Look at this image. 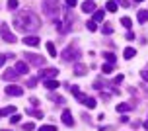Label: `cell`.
Returning a JSON list of instances; mask_svg holds the SVG:
<instances>
[{"instance_id":"obj_15","label":"cell","mask_w":148,"mask_h":131,"mask_svg":"<svg viewBox=\"0 0 148 131\" xmlns=\"http://www.w3.org/2000/svg\"><path fill=\"white\" fill-rule=\"evenodd\" d=\"M94 10H96V2H92V0H88V2L82 4V12H86V14H88V12H94Z\"/></svg>"},{"instance_id":"obj_3","label":"cell","mask_w":148,"mask_h":131,"mask_svg":"<svg viewBox=\"0 0 148 131\" xmlns=\"http://www.w3.org/2000/svg\"><path fill=\"white\" fill-rule=\"evenodd\" d=\"M80 49H76L74 45H68L66 49H62V53H60V57L64 59V61H70V63H74V61H78L80 59Z\"/></svg>"},{"instance_id":"obj_17","label":"cell","mask_w":148,"mask_h":131,"mask_svg":"<svg viewBox=\"0 0 148 131\" xmlns=\"http://www.w3.org/2000/svg\"><path fill=\"white\" fill-rule=\"evenodd\" d=\"M136 20H138L140 24H146L148 22V12H146V10H140V12L136 14Z\"/></svg>"},{"instance_id":"obj_7","label":"cell","mask_w":148,"mask_h":131,"mask_svg":"<svg viewBox=\"0 0 148 131\" xmlns=\"http://www.w3.org/2000/svg\"><path fill=\"white\" fill-rule=\"evenodd\" d=\"M57 76H59V69H41V71H39V78H57Z\"/></svg>"},{"instance_id":"obj_4","label":"cell","mask_w":148,"mask_h":131,"mask_svg":"<svg viewBox=\"0 0 148 131\" xmlns=\"http://www.w3.org/2000/svg\"><path fill=\"white\" fill-rule=\"evenodd\" d=\"M0 33H2V39H4L6 43H16V41H18V37L10 31L8 24H2V26H0Z\"/></svg>"},{"instance_id":"obj_33","label":"cell","mask_w":148,"mask_h":131,"mask_svg":"<svg viewBox=\"0 0 148 131\" xmlns=\"http://www.w3.org/2000/svg\"><path fill=\"white\" fill-rule=\"evenodd\" d=\"M27 86H29V88H35L37 86V78H29V80H27Z\"/></svg>"},{"instance_id":"obj_23","label":"cell","mask_w":148,"mask_h":131,"mask_svg":"<svg viewBox=\"0 0 148 131\" xmlns=\"http://www.w3.org/2000/svg\"><path fill=\"white\" fill-rule=\"evenodd\" d=\"M113 69H115V67H113V63H109V65H103V67H101L103 74H111V73H113Z\"/></svg>"},{"instance_id":"obj_38","label":"cell","mask_w":148,"mask_h":131,"mask_svg":"<svg viewBox=\"0 0 148 131\" xmlns=\"http://www.w3.org/2000/svg\"><path fill=\"white\" fill-rule=\"evenodd\" d=\"M51 100H55V102H59V104L64 102V98H59V96H51Z\"/></svg>"},{"instance_id":"obj_37","label":"cell","mask_w":148,"mask_h":131,"mask_svg":"<svg viewBox=\"0 0 148 131\" xmlns=\"http://www.w3.org/2000/svg\"><path fill=\"white\" fill-rule=\"evenodd\" d=\"M121 80H125V76H123V74H117V76H115V80H113V82H115V84H119V82H121Z\"/></svg>"},{"instance_id":"obj_5","label":"cell","mask_w":148,"mask_h":131,"mask_svg":"<svg viewBox=\"0 0 148 131\" xmlns=\"http://www.w3.org/2000/svg\"><path fill=\"white\" fill-rule=\"evenodd\" d=\"M25 61L31 63L33 67H45V65H47L45 59L41 57V55H33V53H25Z\"/></svg>"},{"instance_id":"obj_25","label":"cell","mask_w":148,"mask_h":131,"mask_svg":"<svg viewBox=\"0 0 148 131\" xmlns=\"http://www.w3.org/2000/svg\"><path fill=\"white\" fill-rule=\"evenodd\" d=\"M121 24H123V26H125L127 29H131V26H133V20H131V18H121Z\"/></svg>"},{"instance_id":"obj_14","label":"cell","mask_w":148,"mask_h":131,"mask_svg":"<svg viewBox=\"0 0 148 131\" xmlns=\"http://www.w3.org/2000/svg\"><path fill=\"white\" fill-rule=\"evenodd\" d=\"M86 73H88V67L86 65H80V63L74 65V74H76V76H82V74H86Z\"/></svg>"},{"instance_id":"obj_8","label":"cell","mask_w":148,"mask_h":131,"mask_svg":"<svg viewBox=\"0 0 148 131\" xmlns=\"http://www.w3.org/2000/svg\"><path fill=\"white\" fill-rule=\"evenodd\" d=\"M6 94L8 96H22L23 90L20 86H16V84H8V86H6Z\"/></svg>"},{"instance_id":"obj_31","label":"cell","mask_w":148,"mask_h":131,"mask_svg":"<svg viewBox=\"0 0 148 131\" xmlns=\"http://www.w3.org/2000/svg\"><path fill=\"white\" fill-rule=\"evenodd\" d=\"M86 26H88V29H90V31H96V29H97V26H96V22H94V20H92V22H88Z\"/></svg>"},{"instance_id":"obj_27","label":"cell","mask_w":148,"mask_h":131,"mask_svg":"<svg viewBox=\"0 0 148 131\" xmlns=\"http://www.w3.org/2000/svg\"><path fill=\"white\" fill-rule=\"evenodd\" d=\"M103 57L107 59V61H109V63H115V61H117V57H115V55H113V53H103Z\"/></svg>"},{"instance_id":"obj_40","label":"cell","mask_w":148,"mask_h":131,"mask_svg":"<svg viewBox=\"0 0 148 131\" xmlns=\"http://www.w3.org/2000/svg\"><path fill=\"white\" fill-rule=\"evenodd\" d=\"M127 39H129V41H133V39H134V33H133V31H129V33H127Z\"/></svg>"},{"instance_id":"obj_2","label":"cell","mask_w":148,"mask_h":131,"mask_svg":"<svg viewBox=\"0 0 148 131\" xmlns=\"http://www.w3.org/2000/svg\"><path fill=\"white\" fill-rule=\"evenodd\" d=\"M59 12H60V8L57 0H43V14L47 18L55 20V18H59Z\"/></svg>"},{"instance_id":"obj_34","label":"cell","mask_w":148,"mask_h":131,"mask_svg":"<svg viewBox=\"0 0 148 131\" xmlns=\"http://www.w3.org/2000/svg\"><path fill=\"white\" fill-rule=\"evenodd\" d=\"M6 61H8V57H6V55H2V53H0V69H2V65H4Z\"/></svg>"},{"instance_id":"obj_41","label":"cell","mask_w":148,"mask_h":131,"mask_svg":"<svg viewBox=\"0 0 148 131\" xmlns=\"http://www.w3.org/2000/svg\"><path fill=\"white\" fill-rule=\"evenodd\" d=\"M144 127H146V129H148V121H146V123H144Z\"/></svg>"},{"instance_id":"obj_22","label":"cell","mask_w":148,"mask_h":131,"mask_svg":"<svg viewBox=\"0 0 148 131\" xmlns=\"http://www.w3.org/2000/svg\"><path fill=\"white\" fill-rule=\"evenodd\" d=\"M105 18V10H97L96 14H94V22H101Z\"/></svg>"},{"instance_id":"obj_9","label":"cell","mask_w":148,"mask_h":131,"mask_svg":"<svg viewBox=\"0 0 148 131\" xmlns=\"http://www.w3.org/2000/svg\"><path fill=\"white\" fill-rule=\"evenodd\" d=\"M60 119H62V123H64V125H68V127H72V125H74V117H72V114H70L68 110H64V112H62Z\"/></svg>"},{"instance_id":"obj_28","label":"cell","mask_w":148,"mask_h":131,"mask_svg":"<svg viewBox=\"0 0 148 131\" xmlns=\"http://www.w3.org/2000/svg\"><path fill=\"white\" fill-rule=\"evenodd\" d=\"M39 131H57V127H55V125H41Z\"/></svg>"},{"instance_id":"obj_6","label":"cell","mask_w":148,"mask_h":131,"mask_svg":"<svg viewBox=\"0 0 148 131\" xmlns=\"http://www.w3.org/2000/svg\"><path fill=\"white\" fill-rule=\"evenodd\" d=\"M76 98H78V100H80L82 104H84V106H86V108H96V98H92V96H86V94H82V92H78V94H76Z\"/></svg>"},{"instance_id":"obj_13","label":"cell","mask_w":148,"mask_h":131,"mask_svg":"<svg viewBox=\"0 0 148 131\" xmlns=\"http://www.w3.org/2000/svg\"><path fill=\"white\" fill-rule=\"evenodd\" d=\"M2 78L4 80H16L18 78V71H16V69H8V71H4Z\"/></svg>"},{"instance_id":"obj_26","label":"cell","mask_w":148,"mask_h":131,"mask_svg":"<svg viewBox=\"0 0 148 131\" xmlns=\"http://www.w3.org/2000/svg\"><path fill=\"white\" fill-rule=\"evenodd\" d=\"M23 131H33L35 129V123H31V121H27V123H23V127H22Z\"/></svg>"},{"instance_id":"obj_43","label":"cell","mask_w":148,"mask_h":131,"mask_svg":"<svg viewBox=\"0 0 148 131\" xmlns=\"http://www.w3.org/2000/svg\"><path fill=\"white\" fill-rule=\"evenodd\" d=\"M4 131H8V129H4Z\"/></svg>"},{"instance_id":"obj_29","label":"cell","mask_w":148,"mask_h":131,"mask_svg":"<svg viewBox=\"0 0 148 131\" xmlns=\"http://www.w3.org/2000/svg\"><path fill=\"white\" fill-rule=\"evenodd\" d=\"M18 8V0H8V10H16Z\"/></svg>"},{"instance_id":"obj_12","label":"cell","mask_w":148,"mask_h":131,"mask_svg":"<svg viewBox=\"0 0 148 131\" xmlns=\"http://www.w3.org/2000/svg\"><path fill=\"white\" fill-rule=\"evenodd\" d=\"M43 84H45V88L55 90V88H59V80L57 78H43Z\"/></svg>"},{"instance_id":"obj_39","label":"cell","mask_w":148,"mask_h":131,"mask_svg":"<svg viewBox=\"0 0 148 131\" xmlns=\"http://www.w3.org/2000/svg\"><path fill=\"white\" fill-rule=\"evenodd\" d=\"M76 2H78V0H66V6L70 8V6H76Z\"/></svg>"},{"instance_id":"obj_24","label":"cell","mask_w":148,"mask_h":131,"mask_svg":"<svg viewBox=\"0 0 148 131\" xmlns=\"http://www.w3.org/2000/svg\"><path fill=\"white\" fill-rule=\"evenodd\" d=\"M131 108H133L131 104H119V106H117V112H119V114H121V112H129Z\"/></svg>"},{"instance_id":"obj_30","label":"cell","mask_w":148,"mask_h":131,"mask_svg":"<svg viewBox=\"0 0 148 131\" xmlns=\"http://www.w3.org/2000/svg\"><path fill=\"white\" fill-rule=\"evenodd\" d=\"M101 31H103V33H105V35H109V33H111V31H113V28H111V26H109V24H105V26H103V28H101Z\"/></svg>"},{"instance_id":"obj_16","label":"cell","mask_w":148,"mask_h":131,"mask_svg":"<svg viewBox=\"0 0 148 131\" xmlns=\"http://www.w3.org/2000/svg\"><path fill=\"white\" fill-rule=\"evenodd\" d=\"M14 112H18V110H16L14 106H6V108H2V110H0V117H4V116H12Z\"/></svg>"},{"instance_id":"obj_42","label":"cell","mask_w":148,"mask_h":131,"mask_svg":"<svg viewBox=\"0 0 148 131\" xmlns=\"http://www.w3.org/2000/svg\"><path fill=\"white\" fill-rule=\"evenodd\" d=\"M134 2H144V0H134Z\"/></svg>"},{"instance_id":"obj_35","label":"cell","mask_w":148,"mask_h":131,"mask_svg":"<svg viewBox=\"0 0 148 131\" xmlns=\"http://www.w3.org/2000/svg\"><path fill=\"white\" fill-rule=\"evenodd\" d=\"M117 2H119L123 8H129V6H131V2H127V0H117Z\"/></svg>"},{"instance_id":"obj_18","label":"cell","mask_w":148,"mask_h":131,"mask_svg":"<svg viewBox=\"0 0 148 131\" xmlns=\"http://www.w3.org/2000/svg\"><path fill=\"white\" fill-rule=\"evenodd\" d=\"M105 10L111 12V14H113V12H117V2H115V0H109V2L105 4Z\"/></svg>"},{"instance_id":"obj_1","label":"cell","mask_w":148,"mask_h":131,"mask_svg":"<svg viewBox=\"0 0 148 131\" xmlns=\"http://www.w3.org/2000/svg\"><path fill=\"white\" fill-rule=\"evenodd\" d=\"M14 28L18 31H23V33H29V31H37L41 28V20L37 18L31 10H22L18 12L14 18Z\"/></svg>"},{"instance_id":"obj_21","label":"cell","mask_w":148,"mask_h":131,"mask_svg":"<svg viewBox=\"0 0 148 131\" xmlns=\"http://www.w3.org/2000/svg\"><path fill=\"white\" fill-rule=\"evenodd\" d=\"M27 114H29V116H33V117H37V119H41V117H43V112H41V110H27Z\"/></svg>"},{"instance_id":"obj_19","label":"cell","mask_w":148,"mask_h":131,"mask_svg":"<svg viewBox=\"0 0 148 131\" xmlns=\"http://www.w3.org/2000/svg\"><path fill=\"white\" fill-rule=\"evenodd\" d=\"M134 55H136V49H133V47H127L125 51H123V57L125 59H133Z\"/></svg>"},{"instance_id":"obj_32","label":"cell","mask_w":148,"mask_h":131,"mask_svg":"<svg viewBox=\"0 0 148 131\" xmlns=\"http://www.w3.org/2000/svg\"><path fill=\"white\" fill-rule=\"evenodd\" d=\"M10 121H12V123H20V114H12Z\"/></svg>"},{"instance_id":"obj_36","label":"cell","mask_w":148,"mask_h":131,"mask_svg":"<svg viewBox=\"0 0 148 131\" xmlns=\"http://www.w3.org/2000/svg\"><path fill=\"white\" fill-rule=\"evenodd\" d=\"M140 76L148 82V69H144V71H140Z\"/></svg>"},{"instance_id":"obj_20","label":"cell","mask_w":148,"mask_h":131,"mask_svg":"<svg viewBox=\"0 0 148 131\" xmlns=\"http://www.w3.org/2000/svg\"><path fill=\"white\" fill-rule=\"evenodd\" d=\"M47 51H49V55L51 57H57L59 53H57V49H55V43L53 41H47Z\"/></svg>"},{"instance_id":"obj_11","label":"cell","mask_w":148,"mask_h":131,"mask_svg":"<svg viewBox=\"0 0 148 131\" xmlns=\"http://www.w3.org/2000/svg\"><path fill=\"white\" fill-rule=\"evenodd\" d=\"M23 43L29 45V47H37V45H39V37L37 35H25L23 37Z\"/></svg>"},{"instance_id":"obj_10","label":"cell","mask_w":148,"mask_h":131,"mask_svg":"<svg viewBox=\"0 0 148 131\" xmlns=\"http://www.w3.org/2000/svg\"><path fill=\"white\" fill-rule=\"evenodd\" d=\"M14 69L18 71V74H27V71H29V65L27 63H23V61H18L14 65Z\"/></svg>"}]
</instances>
